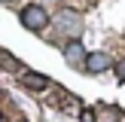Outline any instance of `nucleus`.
<instances>
[{
	"instance_id": "nucleus-7",
	"label": "nucleus",
	"mask_w": 125,
	"mask_h": 122,
	"mask_svg": "<svg viewBox=\"0 0 125 122\" xmlns=\"http://www.w3.org/2000/svg\"><path fill=\"white\" fill-rule=\"evenodd\" d=\"M113 67H116V76L125 82V61H119V64H113Z\"/></svg>"
},
{
	"instance_id": "nucleus-8",
	"label": "nucleus",
	"mask_w": 125,
	"mask_h": 122,
	"mask_svg": "<svg viewBox=\"0 0 125 122\" xmlns=\"http://www.w3.org/2000/svg\"><path fill=\"white\" fill-rule=\"evenodd\" d=\"M0 3H9V0H0Z\"/></svg>"
},
{
	"instance_id": "nucleus-6",
	"label": "nucleus",
	"mask_w": 125,
	"mask_h": 122,
	"mask_svg": "<svg viewBox=\"0 0 125 122\" xmlns=\"http://www.w3.org/2000/svg\"><path fill=\"white\" fill-rule=\"evenodd\" d=\"M0 67H3V70H21V64H18L12 55H6V52H0Z\"/></svg>"
},
{
	"instance_id": "nucleus-5",
	"label": "nucleus",
	"mask_w": 125,
	"mask_h": 122,
	"mask_svg": "<svg viewBox=\"0 0 125 122\" xmlns=\"http://www.w3.org/2000/svg\"><path fill=\"white\" fill-rule=\"evenodd\" d=\"M21 79H24V85H28L31 92H46L49 89V79L43 76V73H31L28 70V73H21Z\"/></svg>"
},
{
	"instance_id": "nucleus-3",
	"label": "nucleus",
	"mask_w": 125,
	"mask_h": 122,
	"mask_svg": "<svg viewBox=\"0 0 125 122\" xmlns=\"http://www.w3.org/2000/svg\"><path fill=\"white\" fill-rule=\"evenodd\" d=\"M61 52H64V58H67L70 67H83V64H85V55H89V52L83 49V40H67Z\"/></svg>"
},
{
	"instance_id": "nucleus-4",
	"label": "nucleus",
	"mask_w": 125,
	"mask_h": 122,
	"mask_svg": "<svg viewBox=\"0 0 125 122\" xmlns=\"http://www.w3.org/2000/svg\"><path fill=\"white\" fill-rule=\"evenodd\" d=\"M83 67H85L89 73H104L107 67H113V61H110V55H107V52H89Z\"/></svg>"
},
{
	"instance_id": "nucleus-1",
	"label": "nucleus",
	"mask_w": 125,
	"mask_h": 122,
	"mask_svg": "<svg viewBox=\"0 0 125 122\" xmlns=\"http://www.w3.org/2000/svg\"><path fill=\"white\" fill-rule=\"evenodd\" d=\"M55 28H58L61 34H67L70 40H76V37L83 34V15H79L76 9H58V15H55Z\"/></svg>"
},
{
	"instance_id": "nucleus-9",
	"label": "nucleus",
	"mask_w": 125,
	"mask_h": 122,
	"mask_svg": "<svg viewBox=\"0 0 125 122\" xmlns=\"http://www.w3.org/2000/svg\"><path fill=\"white\" fill-rule=\"evenodd\" d=\"M18 122H28V119H18Z\"/></svg>"
},
{
	"instance_id": "nucleus-2",
	"label": "nucleus",
	"mask_w": 125,
	"mask_h": 122,
	"mask_svg": "<svg viewBox=\"0 0 125 122\" xmlns=\"http://www.w3.org/2000/svg\"><path fill=\"white\" fill-rule=\"evenodd\" d=\"M18 18H21V24H24L28 30H43L49 21H52V18H49V12L43 9L40 3H28L21 12H18Z\"/></svg>"
}]
</instances>
